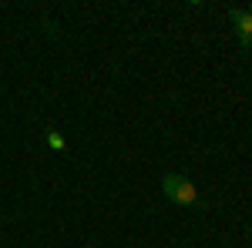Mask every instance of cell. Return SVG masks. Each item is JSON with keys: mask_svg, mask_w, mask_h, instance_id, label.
Segmentation results:
<instances>
[{"mask_svg": "<svg viewBox=\"0 0 252 248\" xmlns=\"http://www.w3.org/2000/svg\"><path fill=\"white\" fill-rule=\"evenodd\" d=\"M161 191L168 194V201H175V205H198V191H195V185L185 178V174H165L161 178Z\"/></svg>", "mask_w": 252, "mask_h": 248, "instance_id": "6da1fadb", "label": "cell"}, {"mask_svg": "<svg viewBox=\"0 0 252 248\" xmlns=\"http://www.w3.org/2000/svg\"><path fill=\"white\" fill-rule=\"evenodd\" d=\"M229 17H232V27H235L239 44H242V47H249V44H252V14L246 10V7H232V10H229Z\"/></svg>", "mask_w": 252, "mask_h": 248, "instance_id": "7a4b0ae2", "label": "cell"}, {"mask_svg": "<svg viewBox=\"0 0 252 248\" xmlns=\"http://www.w3.org/2000/svg\"><path fill=\"white\" fill-rule=\"evenodd\" d=\"M47 144H51L54 151H64V138H61V131H54V128H47Z\"/></svg>", "mask_w": 252, "mask_h": 248, "instance_id": "3957f363", "label": "cell"}, {"mask_svg": "<svg viewBox=\"0 0 252 248\" xmlns=\"http://www.w3.org/2000/svg\"><path fill=\"white\" fill-rule=\"evenodd\" d=\"M246 10H249V14H252V7H246Z\"/></svg>", "mask_w": 252, "mask_h": 248, "instance_id": "277c9868", "label": "cell"}]
</instances>
